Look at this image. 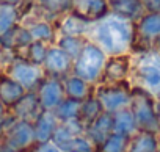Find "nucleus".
Returning <instances> with one entry per match:
<instances>
[{"label": "nucleus", "mask_w": 160, "mask_h": 152, "mask_svg": "<svg viewBox=\"0 0 160 152\" xmlns=\"http://www.w3.org/2000/svg\"><path fill=\"white\" fill-rule=\"evenodd\" d=\"M135 38V22L110 13L91 24L88 39L98 44L107 55L127 53Z\"/></svg>", "instance_id": "obj_1"}, {"label": "nucleus", "mask_w": 160, "mask_h": 152, "mask_svg": "<svg viewBox=\"0 0 160 152\" xmlns=\"http://www.w3.org/2000/svg\"><path fill=\"white\" fill-rule=\"evenodd\" d=\"M138 130L160 133L157 121V96L146 88L132 83V99L129 105Z\"/></svg>", "instance_id": "obj_2"}, {"label": "nucleus", "mask_w": 160, "mask_h": 152, "mask_svg": "<svg viewBox=\"0 0 160 152\" xmlns=\"http://www.w3.org/2000/svg\"><path fill=\"white\" fill-rule=\"evenodd\" d=\"M130 82L160 97V50L133 55V69Z\"/></svg>", "instance_id": "obj_3"}, {"label": "nucleus", "mask_w": 160, "mask_h": 152, "mask_svg": "<svg viewBox=\"0 0 160 152\" xmlns=\"http://www.w3.org/2000/svg\"><path fill=\"white\" fill-rule=\"evenodd\" d=\"M107 56L108 55L98 44H94L93 41L88 39V42L85 44L82 52L74 60L72 74L82 77L83 80L90 82L91 85H98L102 77V71H104Z\"/></svg>", "instance_id": "obj_4"}, {"label": "nucleus", "mask_w": 160, "mask_h": 152, "mask_svg": "<svg viewBox=\"0 0 160 152\" xmlns=\"http://www.w3.org/2000/svg\"><path fill=\"white\" fill-rule=\"evenodd\" d=\"M151 50H160V13L146 11L135 21V38L130 53L140 55Z\"/></svg>", "instance_id": "obj_5"}, {"label": "nucleus", "mask_w": 160, "mask_h": 152, "mask_svg": "<svg viewBox=\"0 0 160 152\" xmlns=\"http://www.w3.org/2000/svg\"><path fill=\"white\" fill-rule=\"evenodd\" d=\"M94 96L101 101L102 107L108 113L127 108L132 99V82L119 83H98L94 86Z\"/></svg>", "instance_id": "obj_6"}, {"label": "nucleus", "mask_w": 160, "mask_h": 152, "mask_svg": "<svg viewBox=\"0 0 160 152\" xmlns=\"http://www.w3.org/2000/svg\"><path fill=\"white\" fill-rule=\"evenodd\" d=\"M5 72L16 82H19L27 91H35L36 86L41 83V80L46 77L42 66L30 63L22 55H16L5 69Z\"/></svg>", "instance_id": "obj_7"}, {"label": "nucleus", "mask_w": 160, "mask_h": 152, "mask_svg": "<svg viewBox=\"0 0 160 152\" xmlns=\"http://www.w3.org/2000/svg\"><path fill=\"white\" fill-rule=\"evenodd\" d=\"M0 140L3 143H7L16 152H28L32 149V146L36 143L33 122L25 121V119H16L3 132Z\"/></svg>", "instance_id": "obj_8"}, {"label": "nucleus", "mask_w": 160, "mask_h": 152, "mask_svg": "<svg viewBox=\"0 0 160 152\" xmlns=\"http://www.w3.org/2000/svg\"><path fill=\"white\" fill-rule=\"evenodd\" d=\"M133 69V55L130 52L127 53H118V55H108L107 61L104 64L102 77L99 83H119V82H129L132 77Z\"/></svg>", "instance_id": "obj_9"}, {"label": "nucleus", "mask_w": 160, "mask_h": 152, "mask_svg": "<svg viewBox=\"0 0 160 152\" xmlns=\"http://www.w3.org/2000/svg\"><path fill=\"white\" fill-rule=\"evenodd\" d=\"M35 93L38 96L41 108L47 110V111H53L66 99L61 79L49 77V75H46V77L41 80V83L36 86Z\"/></svg>", "instance_id": "obj_10"}, {"label": "nucleus", "mask_w": 160, "mask_h": 152, "mask_svg": "<svg viewBox=\"0 0 160 152\" xmlns=\"http://www.w3.org/2000/svg\"><path fill=\"white\" fill-rule=\"evenodd\" d=\"M72 66H74V58L69 56L57 44H50L46 61L42 64L44 74L49 75V77L64 79L66 75L72 74Z\"/></svg>", "instance_id": "obj_11"}, {"label": "nucleus", "mask_w": 160, "mask_h": 152, "mask_svg": "<svg viewBox=\"0 0 160 152\" xmlns=\"http://www.w3.org/2000/svg\"><path fill=\"white\" fill-rule=\"evenodd\" d=\"M93 22L80 16L75 11H69L60 17L55 19V25L58 30V35H72V36H87Z\"/></svg>", "instance_id": "obj_12"}, {"label": "nucleus", "mask_w": 160, "mask_h": 152, "mask_svg": "<svg viewBox=\"0 0 160 152\" xmlns=\"http://www.w3.org/2000/svg\"><path fill=\"white\" fill-rule=\"evenodd\" d=\"M32 41L33 39H32V35H30L27 25L18 24L11 30L0 35V49L11 50V52L21 55Z\"/></svg>", "instance_id": "obj_13"}, {"label": "nucleus", "mask_w": 160, "mask_h": 152, "mask_svg": "<svg viewBox=\"0 0 160 152\" xmlns=\"http://www.w3.org/2000/svg\"><path fill=\"white\" fill-rule=\"evenodd\" d=\"M72 11L96 22L110 14V3L107 0H72Z\"/></svg>", "instance_id": "obj_14"}, {"label": "nucleus", "mask_w": 160, "mask_h": 152, "mask_svg": "<svg viewBox=\"0 0 160 152\" xmlns=\"http://www.w3.org/2000/svg\"><path fill=\"white\" fill-rule=\"evenodd\" d=\"M27 93V90L16 82L13 77L5 72V71H0V101L3 102V105L10 110L13 108L21 99L22 96Z\"/></svg>", "instance_id": "obj_15"}, {"label": "nucleus", "mask_w": 160, "mask_h": 152, "mask_svg": "<svg viewBox=\"0 0 160 152\" xmlns=\"http://www.w3.org/2000/svg\"><path fill=\"white\" fill-rule=\"evenodd\" d=\"M24 25H27L33 41H42V42H47V44H55V41L58 38V30H57L55 21H52V19L39 17V19L28 21Z\"/></svg>", "instance_id": "obj_16"}, {"label": "nucleus", "mask_w": 160, "mask_h": 152, "mask_svg": "<svg viewBox=\"0 0 160 152\" xmlns=\"http://www.w3.org/2000/svg\"><path fill=\"white\" fill-rule=\"evenodd\" d=\"M61 82H63V88H64V96L69 99L80 101V102L85 101L87 97H90L94 93V86H96L75 74L66 75L64 79H61Z\"/></svg>", "instance_id": "obj_17"}, {"label": "nucleus", "mask_w": 160, "mask_h": 152, "mask_svg": "<svg viewBox=\"0 0 160 152\" xmlns=\"http://www.w3.org/2000/svg\"><path fill=\"white\" fill-rule=\"evenodd\" d=\"M10 111L14 115L16 119H25V121H35L38 118V115L42 111L41 105H39V101H38V96L35 91H27L22 99L13 107L10 108Z\"/></svg>", "instance_id": "obj_18"}, {"label": "nucleus", "mask_w": 160, "mask_h": 152, "mask_svg": "<svg viewBox=\"0 0 160 152\" xmlns=\"http://www.w3.org/2000/svg\"><path fill=\"white\" fill-rule=\"evenodd\" d=\"M110 133H113V115L108 111H104L101 116H98L93 122H90L85 127V135L96 144V147Z\"/></svg>", "instance_id": "obj_19"}, {"label": "nucleus", "mask_w": 160, "mask_h": 152, "mask_svg": "<svg viewBox=\"0 0 160 152\" xmlns=\"http://www.w3.org/2000/svg\"><path fill=\"white\" fill-rule=\"evenodd\" d=\"M60 121L57 119L53 111H47L42 110L38 118L33 121V129H35V138L36 143H46V141H52L53 133L58 127Z\"/></svg>", "instance_id": "obj_20"}, {"label": "nucleus", "mask_w": 160, "mask_h": 152, "mask_svg": "<svg viewBox=\"0 0 160 152\" xmlns=\"http://www.w3.org/2000/svg\"><path fill=\"white\" fill-rule=\"evenodd\" d=\"M160 133L138 130L135 132L127 146V152H158Z\"/></svg>", "instance_id": "obj_21"}, {"label": "nucleus", "mask_w": 160, "mask_h": 152, "mask_svg": "<svg viewBox=\"0 0 160 152\" xmlns=\"http://www.w3.org/2000/svg\"><path fill=\"white\" fill-rule=\"evenodd\" d=\"M110 13L135 22L146 13V10L141 3V0H119V2L110 3Z\"/></svg>", "instance_id": "obj_22"}, {"label": "nucleus", "mask_w": 160, "mask_h": 152, "mask_svg": "<svg viewBox=\"0 0 160 152\" xmlns=\"http://www.w3.org/2000/svg\"><path fill=\"white\" fill-rule=\"evenodd\" d=\"M112 115H113V132L115 133L132 136L135 132H138L135 118H133V115H132L129 107L122 108V110H118V111H115Z\"/></svg>", "instance_id": "obj_23"}, {"label": "nucleus", "mask_w": 160, "mask_h": 152, "mask_svg": "<svg viewBox=\"0 0 160 152\" xmlns=\"http://www.w3.org/2000/svg\"><path fill=\"white\" fill-rule=\"evenodd\" d=\"M104 107L101 104V101L94 96V93L87 97L85 101H82V104H80V111H78V119L82 121V124L87 127L90 122H93L98 116H101L104 113Z\"/></svg>", "instance_id": "obj_24"}, {"label": "nucleus", "mask_w": 160, "mask_h": 152, "mask_svg": "<svg viewBox=\"0 0 160 152\" xmlns=\"http://www.w3.org/2000/svg\"><path fill=\"white\" fill-rule=\"evenodd\" d=\"M35 3L53 21L72 10V0H35Z\"/></svg>", "instance_id": "obj_25"}, {"label": "nucleus", "mask_w": 160, "mask_h": 152, "mask_svg": "<svg viewBox=\"0 0 160 152\" xmlns=\"http://www.w3.org/2000/svg\"><path fill=\"white\" fill-rule=\"evenodd\" d=\"M87 42H88L87 36H72V35H58V38L55 41V44L60 49H63L69 56H72L74 60L82 52V49L85 47Z\"/></svg>", "instance_id": "obj_26"}, {"label": "nucleus", "mask_w": 160, "mask_h": 152, "mask_svg": "<svg viewBox=\"0 0 160 152\" xmlns=\"http://www.w3.org/2000/svg\"><path fill=\"white\" fill-rule=\"evenodd\" d=\"M18 24H22L19 8L16 5H8L0 2V35L11 30Z\"/></svg>", "instance_id": "obj_27"}, {"label": "nucleus", "mask_w": 160, "mask_h": 152, "mask_svg": "<svg viewBox=\"0 0 160 152\" xmlns=\"http://www.w3.org/2000/svg\"><path fill=\"white\" fill-rule=\"evenodd\" d=\"M129 140L130 136L113 132L96 147V152H127Z\"/></svg>", "instance_id": "obj_28"}, {"label": "nucleus", "mask_w": 160, "mask_h": 152, "mask_svg": "<svg viewBox=\"0 0 160 152\" xmlns=\"http://www.w3.org/2000/svg\"><path fill=\"white\" fill-rule=\"evenodd\" d=\"M63 152H96V144L85 135H75L66 143L60 144Z\"/></svg>", "instance_id": "obj_29"}, {"label": "nucleus", "mask_w": 160, "mask_h": 152, "mask_svg": "<svg viewBox=\"0 0 160 152\" xmlns=\"http://www.w3.org/2000/svg\"><path fill=\"white\" fill-rule=\"evenodd\" d=\"M49 47H50V44H47V42H42V41H32V42L27 46V49H25L21 55H22L24 58H27L30 63L38 64V66H42L44 61H46Z\"/></svg>", "instance_id": "obj_30"}, {"label": "nucleus", "mask_w": 160, "mask_h": 152, "mask_svg": "<svg viewBox=\"0 0 160 152\" xmlns=\"http://www.w3.org/2000/svg\"><path fill=\"white\" fill-rule=\"evenodd\" d=\"M80 101H75V99H69L66 97L55 110V116L60 122H66V121H72V119H77L78 118V111H80Z\"/></svg>", "instance_id": "obj_31"}, {"label": "nucleus", "mask_w": 160, "mask_h": 152, "mask_svg": "<svg viewBox=\"0 0 160 152\" xmlns=\"http://www.w3.org/2000/svg\"><path fill=\"white\" fill-rule=\"evenodd\" d=\"M28 152H63L60 146L53 141H46V143H35Z\"/></svg>", "instance_id": "obj_32"}, {"label": "nucleus", "mask_w": 160, "mask_h": 152, "mask_svg": "<svg viewBox=\"0 0 160 152\" xmlns=\"http://www.w3.org/2000/svg\"><path fill=\"white\" fill-rule=\"evenodd\" d=\"M8 113H10V110L3 105V102H2V101H0V121H2V119H3V118H5Z\"/></svg>", "instance_id": "obj_33"}, {"label": "nucleus", "mask_w": 160, "mask_h": 152, "mask_svg": "<svg viewBox=\"0 0 160 152\" xmlns=\"http://www.w3.org/2000/svg\"><path fill=\"white\" fill-rule=\"evenodd\" d=\"M0 152H16L14 149H11L7 143H3L2 140H0Z\"/></svg>", "instance_id": "obj_34"}, {"label": "nucleus", "mask_w": 160, "mask_h": 152, "mask_svg": "<svg viewBox=\"0 0 160 152\" xmlns=\"http://www.w3.org/2000/svg\"><path fill=\"white\" fill-rule=\"evenodd\" d=\"M0 2H2V3H8V5H21L22 2H24V0H0Z\"/></svg>", "instance_id": "obj_35"}, {"label": "nucleus", "mask_w": 160, "mask_h": 152, "mask_svg": "<svg viewBox=\"0 0 160 152\" xmlns=\"http://www.w3.org/2000/svg\"><path fill=\"white\" fill-rule=\"evenodd\" d=\"M157 121H158V127H160V99H157Z\"/></svg>", "instance_id": "obj_36"}, {"label": "nucleus", "mask_w": 160, "mask_h": 152, "mask_svg": "<svg viewBox=\"0 0 160 152\" xmlns=\"http://www.w3.org/2000/svg\"><path fill=\"white\" fill-rule=\"evenodd\" d=\"M108 3H115V2H119V0H107Z\"/></svg>", "instance_id": "obj_37"}, {"label": "nucleus", "mask_w": 160, "mask_h": 152, "mask_svg": "<svg viewBox=\"0 0 160 152\" xmlns=\"http://www.w3.org/2000/svg\"><path fill=\"white\" fill-rule=\"evenodd\" d=\"M158 152H160V143H158Z\"/></svg>", "instance_id": "obj_38"}, {"label": "nucleus", "mask_w": 160, "mask_h": 152, "mask_svg": "<svg viewBox=\"0 0 160 152\" xmlns=\"http://www.w3.org/2000/svg\"><path fill=\"white\" fill-rule=\"evenodd\" d=\"M157 99H160V97H157Z\"/></svg>", "instance_id": "obj_39"}]
</instances>
